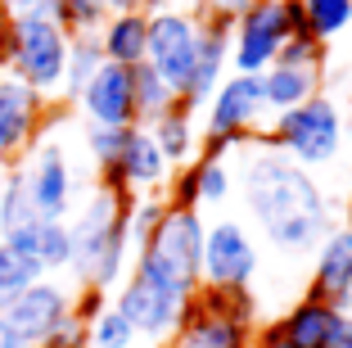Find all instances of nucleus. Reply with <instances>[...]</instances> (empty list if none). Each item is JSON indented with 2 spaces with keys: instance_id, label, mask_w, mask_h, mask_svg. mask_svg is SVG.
<instances>
[{
  "instance_id": "nucleus-26",
  "label": "nucleus",
  "mask_w": 352,
  "mask_h": 348,
  "mask_svg": "<svg viewBox=\"0 0 352 348\" xmlns=\"http://www.w3.org/2000/svg\"><path fill=\"white\" fill-rule=\"evenodd\" d=\"M131 82H135V127H149L158 113H167L176 104V91L158 77L149 63L131 68Z\"/></svg>"
},
{
  "instance_id": "nucleus-37",
  "label": "nucleus",
  "mask_w": 352,
  "mask_h": 348,
  "mask_svg": "<svg viewBox=\"0 0 352 348\" xmlns=\"http://www.w3.org/2000/svg\"><path fill=\"white\" fill-rule=\"evenodd\" d=\"M104 14H126V10H145V14H158V10H167L172 0H95Z\"/></svg>"
},
{
  "instance_id": "nucleus-11",
  "label": "nucleus",
  "mask_w": 352,
  "mask_h": 348,
  "mask_svg": "<svg viewBox=\"0 0 352 348\" xmlns=\"http://www.w3.org/2000/svg\"><path fill=\"white\" fill-rule=\"evenodd\" d=\"M258 272V245L249 226L235 217L208 222L204 231V285L208 289H249Z\"/></svg>"
},
{
  "instance_id": "nucleus-43",
  "label": "nucleus",
  "mask_w": 352,
  "mask_h": 348,
  "mask_svg": "<svg viewBox=\"0 0 352 348\" xmlns=\"http://www.w3.org/2000/svg\"><path fill=\"white\" fill-rule=\"evenodd\" d=\"M0 10H5V14L14 19V14H28V10H36V0H0Z\"/></svg>"
},
{
  "instance_id": "nucleus-19",
  "label": "nucleus",
  "mask_w": 352,
  "mask_h": 348,
  "mask_svg": "<svg viewBox=\"0 0 352 348\" xmlns=\"http://www.w3.org/2000/svg\"><path fill=\"white\" fill-rule=\"evenodd\" d=\"M343 317H348V312H339L334 303L307 294V298H298L276 326H280V335H285L289 348H330V339H334V330H339Z\"/></svg>"
},
{
  "instance_id": "nucleus-31",
  "label": "nucleus",
  "mask_w": 352,
  "mask_h": 348,
  "mask_svg": "<svg viewBox=\"0 0 352 348\" xmlns=\"http://www.w3.org/2000/svg\"><path fill=\"white\" fill-rule=\"evenodd\" d=\"M36 280H41V267L19 258L10 245H0V312H5L28 285H36Z\"/></svg>"
},
{
  "instance_id": "nucleus-1",
  "label": "nucleus",
  "mask_w": 352,
  "mask_h": 348,
  "mask_svg": "<svg viewBox=\"0 0 352 348\" xmlns=\"http://www.w3.org/2000/svg\"><path fill=\"white\" fill-rule=\"evenodd\" d=\"M239 195H244L249 217L262 226V236L285 254L321 245L325 231L334 226V208L325 190L316 185V176L271 145H262V150L244 145Z\"/></svg>"
},
{
  "instance_id": "nucleus-24",
  "label": "nucleus",
  "mask_w": 352,
  "mask_h": 348,
  "mask_svg": "<svg viewBox=\"0 0 352 348\" xmlns=\"http://www.w3.org/2000/svg\"><path fill=\"white\" fill-rule=\"evenodd\" d=\"M190 303L199 307V312H208V317H221V321H235V326H258V298H253V289H208L199 285V294L190 298Z\"/></svg>"
},
{
  "instance_id": "nucleus-7",
  "label": "nucleus",
  "mask_w": 352,
  "mask_h": 348,
  "mask_svg": "<svg viewBox=\"0 0 352 348\" xmlns=\"http://www.w3.org/2000/svg\"><path fill=\"white\" fill-rule=\"evenodd\" d=\"M109 303L122 312L126 321H131L135 339L149 348H167L172 344V335L181 330V321H186V298L167 294L163 285H154V280L135 276V272H126V280L113 289V298Z\"/></svg>"
},
{
  "instance_id": "nucleus-33",
  "label": "nucleus",
  "mask_w": 352,
  "mask_h": 348,
  "mask_svg": "<svg viewBox=\"0 0 352 348\" xmlns=\"http://www.w3.org/2000/svg\"><path fill=\"white\" fill-rule=\"evenodd\" d=\"M126 136H131V127H86V154H91L95 172H109L122 158Z\"/></svg>"
},
{
  "instance_id": "nucleus-14",
  "label": "nucleus",
  "mask_w": 352,
  "mask_h": 348,
  "mask_svg": "<svg viewBox=\"0 0 352 348\" xmlns=\"http://www.w3.org/2000/svg\"><path fill=\"white\" fill-rule=\"evenodd\" d=\"M167 181H172V163L163 158V150L154 145V136L145 127H131L122 145V158H118L109 172H100V185H113L122 195H163Z\"/></svg>"
},
{
  "instance_id": "nucleus-23",
  "label": "nucleus",
  "mask_w": 352,
  "mask_h": 348,
  "mask_svg": "<svg viewBox=\"0 0 352 348\" xmlns=\"http://www.w3.org/2000/svg\"><path fill=\"white\" fill-rule=\"evenodd\" d=\"M258 86H262L267 113H285V109L307 104L311 95H321V72L289 68V63H271L267 72H258Z\"/></svg>"
},
{
  "instance_id": "nucleus-16",
  "label": "nucleus",
  "mask_w": 352,
  "mask_h": 348,
  "mask_svg": "<svg viewBox=\"0 0 352 348\" xmlns=\"http://www.w3.org/2000/svg\"><path fill=\"white\" fill-rule=\"evenodd\" d=\"M77 109H82L86 127H135V82H131V68L122 63H100L86 91L77 95Z\"/></svg>"
},
{
  "instance_id": "nucleus-38",
  "label": "nucleus",
  "mask_w": 352,
  "mask_h": 348,
  "mask_svg": "<svg viewBox=\"0 0 352 348\" xmlns=\"http://www.w3.org/2000/svg\"><path fill=\"white\" fill-rule=\"evenodd\" d=\"M249 348H289V344H285L280 326L271 321V326H258V330H253V344H249Z\"/></svg>"
},
{
  "instance_id": "nucleus-3",
  "label": "nucleus",
  "mask_w": 352,
  "mask_h": 348,
  "mask_svg": "<svg viewBox=\"0 0 352 348\" xmlns=\"http://www.w3.org/2000/svg\"><path fill=\"white\" fill-rule=\"evenodd\" d=\"M204 231L208 222L195 208H167L154 236L135 249L131 272L190 303L204 285Z\"/></svg>"
},
{
  "instance_id": "nucleus-41",
  "label": "nucleus",
  "mask_w": 352,
  "mask_h": 348,
  "mask_svg": "<svg viewBox=\"0 0 352 348\" xmlns=\"http://www.w3.org/2000/svg\"><path fill=\"white\" fill-rule=\"evenodd\" d=\"M330 348H352V312L339 321V330H334V339H330Z\"/></svg>"
},
{
  "instance_id": "nucleus-20",
  "label": "nucleus",
  "mask_w": 352,
  "mask_h": 348,
  "mask_svg": "<svg viewBox=\"0 0 352 348\" xmlns=\"http://www.w3.org/2000/svg\"><path fill=\"white\" fill-rule=\"evenodd\" d=\"M100 37V50L109 63H122V68H140L145 63V41H149V14L145 10H126V14H109Z\"/></svg>"
},
{
  "instance_id": "nucleus-29",
  "label": "nucleus",
  "mask_w": 352,
  "mask_h": 348,
  "mask_svg": "<svg viewBox=\"0 0 352 348\" xmlns=\"http://www.w3.org/2000/svg\"><path fill=\"white\" fill-rule=\"evenodd\" d=\"M190 167H195V195H199V208L226 204L230 190H235V172H230L226 158H204V154H199Z\"/></svg>"
},
{
  "instance_id": "nucleus-2",
  "label": "nucleus",
  "mask_w": 352,
  "mask_h": 348,
  "mask_svg": "<svg viewBox=\"0 0 352 348\" xmlns=\"http://www.w3.org/2000/svg\"><path fill=\"white\" fill-rule=\"evenodd\" d=\"M126 213H131V195L113 190V185H91L86 204L68 222L73 236V263L68 272L77 276L82 289H118L131 267V240H126Z\"/></svg>"
},
{
  "instance_id": "nucleus-6",
  "label": "nucleus",
  "mask_w": 352,
  "mask_h": 348,
  "mask_svg": "<svg viewBox=\"0 0 352 348\" xmlns=\"http://www.w3.org/2000/svg\"><path fill=\"white\" fill-rule=\"evenodd\" d=\"M204 109L208 118H204V141H199L204 158H226V154L244 150L258 136L262 118H267L262 86L253 72H226V82L212 91V100Z\"/></svg>"
},
{
  "instance_id": "nucleus-39",
  "label": "nucleus",
  "mask_w": 352,
  "mask_h": 348,
  "mask_svg": "<svg viewBox=\"0 0 352 348\" xmlns=\"http://www.w3.org/2000/svg\"><path fill=\"white\" fill-rule=\"evenodd\" d=\"M204 5H208L212 14H221V19H230V23H235L239 14H244V10L253 5V0H204Z\"/></svg>"
},
{
  "instance_id": "nucleus-28",
  "label": "nucleus",
  "mask_w": 352,
  "mask_h": 348,
  "mask_svg": "<svg viewBox=\"0 0 352 348\" xmlns=\"http://www.w3.org/2000/svg\"><path fill=\"white\" fill-rule=\"evenodd\" d=\"M36 208H32V195H28V181H23L19 163L5 167V181H0V236L19 231L23 222H32Z\"/></svg>"
},
{
  "instance_id": "nucleus-42",
  "label": "nucleus",
  "mask_w": 352,
  "mask_h": 348,
  "mask_svg": "<svg viewBox=\"0 0 352 348\" xmlns=\"http://www.w3.org/2000/svg\"><path fill=\"white\" fill-rule=\"evenodd\" d=\"M5 50H10V14L0 10V72H5Z\"/></svg>"
},
{
  "instance_id": "nucleus-5",
  "label": "nucleus",
  "mask_w": 352,
  "mask_h": 348,
  "mask_svg": "<svg viewBox=\"0 0 352 348\" xmlns=\"http://www.w3.org/2000/svg\"><path fill=\"white\" fill-rule=\"evenodd\" d=\"M63 63H68V32L54 19L28 10L10 19V50H5V72L32 86L36 95H59Z\"/></svg>"
},
{
  "instance_id": "nucleus-22",
  "label": "nucleus",
  "mask_w": 352,
  "mask_h": 348,
  "mask_svg": "<svg viewBox=\"0 0 352 348\" xmlns=\"http://www.w3.org/2000/svg\"><path fill=\"white\" fill-rule=\"evenodd\" d=\"M145 132L154 136V145L163 150V158L172 167L195 163V154H199V123H195V109H186L181 100H176L167 113H158Z\"/></svg>"
},
{
  "instance_id": "nucleus-45",
  "label": "nucleus",
  "mask_w": 352,
  "mask_h": 348,
  "mask_svg": "<svg viewBox=\"0 0 352 348\" xmlns=\"http://www.w3.org/2000/svg\"><path fill=\"white\" fill-rule=\"evenodd\" d=\"M140 348H149V344H140Z\"/></svg>"
},
{
  "instance_id": "nucleus-32",
  "label": "nucleus",
  "mask_w": 352,
  "mask_h": 348,
  "mask_svg": "<svg viewBox=\"0 0 352 348\" xmlns=\"http://www.w3.org/2000/svg\"><path fill=\"white\" fill-rule=\"evenodd\" d=\"M163 213H167V195H135V199H131V213H126V240H131V258H135V249L154 236V226L163 222Z\"/></svg>"
},
{
  "instance_id": "nucleus-18",
  "label": "nucleus",
  "mask_w": 352,
  "mask_h": 348,
  "mask_svg": "<svg viewBox=\"0 0 352 348\" xmlns=\"http://www.w3.org/2000/svg\"><path fill=\"white\" fill-rule=\"evenodd\" d=\"M0 245H10L19 258L36 263L41 276L68 272V263H73V236H68V222H59V217H32L19 231L0 236Z\"/></svg>"
},
{
  "instance_id": "nucleus-25",
  "label": "nucleus",
  "mask_w": 352,
  "mask_h": 348,
  "mask_svg": "<svg viewBox=\"0 0 352 348\" xmlns=\"http://www.w3.org/2000/svg\"><path fill=\"white\" fill-rule=\"evenodd\" d=\"M104 63L100 50V37H68V63H63V86H59V100H77L86 91L95 72Z\"/></svg>"
},
{
  "instance_id": "nucleus-44",
  "label": "nucleus",
  "mask_w": 352,
  "mask_h": 348,
  "mask_svg": "<svg viewBox=\"0 0 352 348\" xmlns=\"http://www.w3.org/2000/svg\"><path fill=\"white\" fill-rule=\"evenodd\" d=\"M348 63H352V50H348ZM348 104H352V82H348Z\"/></svg>"
},
{
  "instance_id": "nucleus-30",
  "label": "nucleus",
  "mask_w": 352,
  "mask_h": 348,
  "mask_svg": "<svg viewBox=\"0 0 352 348\" xmlns=\"http://www.w3.org/2000/svg\"><path fill=\"white\" fill-rule=\"evenodd\" d=\"M86 348H140V339H135L131 321L109 303L95 321H86Z\"/></svg>"
},
{
  "instance_id": "nucleus-35",
  "label": "nucleus",
  "mask_w": 352,
  "mask_h": 348,
  "mask_svg": "<svg viewBox=\"0 0 352 348\" xmlns=\"http://www.w3.org/2000/svg\"><path fill=\"white\" fill-rule=\"evenodd\" d=\"M104 307H109V294H104V289H77V294H73V317L82 321V326L95 321Z\"/></svg>"
},
{
  "instance_id": "nucleus-8",
  "label": "nucleus",
  "mask_w": 352,
  "mask_h": 348,
  "mask_svg": "<svg viewBox=\"0 0 352 348\" xmlns=\"http://www.w3.org/2000/svg\"><path fill=\"white\" fill-rule=\"evenodd\" d=\"M195 54H199V19H195V10L167 5V10L149 14L145 63L176 91V100H181V91H186V82H190Z\"/></svg>"
},
{
  "instance_id": "nucleus-17",
  "label": "nucleus",
  "mask_w": 352,
  "mask_h": 348,
  "mask_svg": "<svg viewBox=\"0 0 352 348\" xmlns=\"http://www.w3.org/2000/svg\"><path fill=\"white\" fill-rule=\"evenodd\" d=\"M307 294L334 303L339 312H352V222H334L316 245Z\"/></svg>"
},
{
  "instance_id": "nucleus-15",
  "label": "nucleus",
  "mask_w": 352,
  "mask_h": 348,
  "mask_svg": "<svg viewBox=\"0 0 352 348\" xmlns=\"http://www.w3.org/2000/svg\"><path fill=\"white\" fill-rule=\"evenodd\" d=\"M0 317L10 321L14 330H19L23 339H28L32 348L41 344V339H50L54 330L63 326V321L73 317V289L59 285L54 276H41L36 285H28L19 298H14Z\"/></svg>"
},
{
  "instance_id": "nucleus-34",
  "label": "nucleus",
  "mask_w": 352,
  "mask_h": 348,
  "mask_svg": "<svg viewBox=\"0 0 352 348\" xmlns=\"http://www.w3.org/2000/svg\"><path fill=\"white\" fill-rule=\"evenodd\" d=\"M325 59H330V45L316 41L311 32H298V37H289V41L280 45L276 63H289V68H307V72H321Z\"/></svg>"
},
{
  "instance_id": "nucleus-36",
  "label": "nucleus",
  "mask_w": 352,
  "mask_h": 348,
  "mask_svg": "<svg viewBox=\"0 0 352 348\" xmlns=\"http://www.w3.org/2000/svg\"><path fill=\"white\" fill-rule=\"evenodd\" d=\"M36 348H86V326H82L77 317H68L50 339H41Z\"/></svg>"
},
{
  "instance_id": "nucleus-12",
  "label": "nucleus",
  "mask_w": 352,
  "mask_h": 348,
  "mask_svg": "<svg viewBox=\"0 0 352 348\" xmlns=\"http://www.w3.org/2000/svg\"><path fill=\"white\" fill-rule=\"evenodd\" d=\"M195 19H199V54H195V68H190L186 91H181V104L199 113L230 72V28H235V23L221 19V14H212L204 0L195 5Z\"/></svg>"
},
{
  "instance_id": "nucleus-10",
  "label": "nucleus",
  "mask_w": 352,
  "mask_h": 348,
  "mask_svg": "<svg viewBox=\"0 0 352 348\" xmlns=\"http://www.w3.org/2000/svg\"><path fill=\"white\" fill-rule=\"evenodd\" d=\"M289 14H285V0H253L249 10L235 19L230 28V68L235 72H267L276 63L280 45L289 41Z\"/></svg>"
},
{
  "instance_id": "nucleus-4",
  "label": "nucleus",
  "mask_w": 352,
  "mask_h": 348,
  "mask_svg": "<svg viewBox=\"0 0 352 348\" xmlns=\"http://www.w3.org/2000/svg\"><path fill=\"white\" fill-rule=\"evenodd\" d=\"M262 145L280 150L285 158H294L298 167H325L343 154V141H348V118L343 109L330 100V95H311L298 109L276 113V123L267 132H258Z\"/></svg>"
},
{
  "instance_id": "nucleus-27",
  "label": "nucleus",
  "mask_w": 352,
  "mask_h": 348,
  "mask_svg": "<svg viewBox=\"0 0 352 348\" xmlns=\"http://www.w3.org/2000/svg\"><path fill=\"white\" fill-rule=\"evenodd\" d=\"M298 5L307 19V32L325 45L352 28V0H298Z\"/></svg>"
},
{
  "instance_id": "nucleus-9",
  "label": "nucleus",
  "mask_w": 352,
  "mask_h": 348,
  "mask_svg": "<svg viewBox=\"0 0 352 348\" xmlns=\"http://www.w3.org/2000/svg\"><path fill=\"white\" fill-rule=\"evenodd\" d=\"M19 172H23V181H28L36 217H59V222H68V213H73V204H77V172H73V163H68V150H63L59 141H50V136H41V141L19 158Z\"/></svg>"
},
{
  "instance_id": "nucleus-21",
  "label": "nucleus",
  "mask_w": 352,
  "mask_h": 348,
  "mask_svg": "<svg viewBox=\"0 0 352 348\" xmlns=\"http://www.w3.org/2000/svg\"><path fill=\"white\" fill-rule=\"evenodd\" d=\"M253 330H258V326H253ZM253 330L235 326V321H221V317H208V312H199V307L190 303L186 321H181V330L172 335L167 348H249Z\"/></svg>"
},
{
  "instance_id": "nucleus-13",
  "label": "nucleus",
  "mask_w": 352,
  "mask_h": 348,
  "mask_svg": "<svg viewBox=\"0 0 352 348\" xmlns=\"http://www.w3.org/2000/svg\"><path fill=\"white\" fill-rule=\"evenodd\" d=\"M45 113H50L45 95H36L32 86H23L10 72H0V163L5 167H14L32 145L41 141Z\"/></svg>"
},
{
  "instance_id": "nucleus-40",
  "label": "nucleus",
  "mask_w": 352,
  "mask_h": 348,
  "mask_svg": "<svg viewBox=\"0 0 352 348\" xmlns=\"http://www.w3.org/2000/svg\"><path fill=\"white\" fill-rule=\"evenodd\" d=\"M0 348H32V344H28V339H23L5 317H0Z\"/></svg>"
}]
</instances>
